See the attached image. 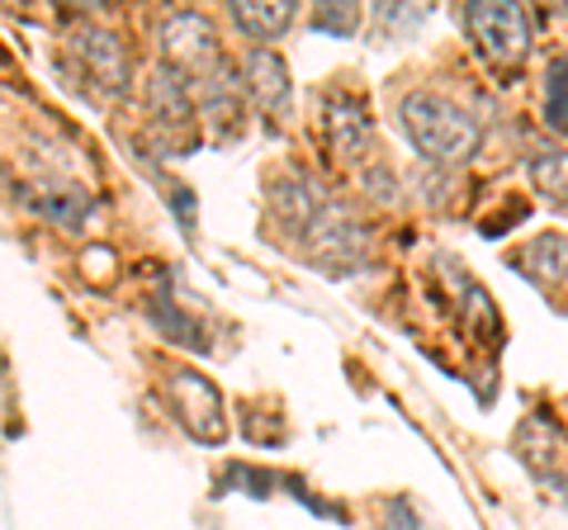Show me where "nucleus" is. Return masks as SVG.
<instances>
[{
    "label": "nucleus",
    "instance_id": "obj_1",
    "mask_svg": "<svg viewBox=\"0 0 568 530\" xmlns=\"http://www.w3.org/2000/svg\"><path fill=\"white\" fill-rule=\"evenodd\" d=\"M398 119H403V133L413 137V147L426 156V162L455 166V162H465V156H474V147H478L474 114H465L446 95H432V91L403 95Z\"/></svg>",
    "mask_w": 568,
    "mask_h": 530
},
{
    "label": "nucleus",
    "instance_id": "obj_2",
    "mask_svg": "<svg viewBox=\"0 0 568 530\" xmlns=\"http://www.w3.org/2000/svg\"><path fill=\"white\" fill-rule=\"evenodd\" d=\"M304 246L313 252L317 265H327L332 275H351L365 265V227L351 218L346 204L327 200L323 214L304 227Z\"/></svg>",
    "mask_w": 568,
    "mask_h": 530
},
{
    "label": "nucleus",
    "instance_id": "obj_3",
    "mask_svg": "<svg viewBox=\"0 0 568 530\" xmlns=\"http://www.w3.org/2000/svg\"><path fill=\"white\" fill-rule=\"evenodd\" d=\"M465 29H469V39L503 67H517L530 52V20L521 6H503V0L465 6Z\"/></svg>",
    "mask_w": 568,
    "mask_h": 530
},
{
    "label": "nucleus",
    "instance_id": "obj_4",
    "mask_svg": "<svg viewBox=\"0 0 568 530\" xmlns=\"http://www.w3.org/2000/svg\"><path fill=\"white\" fill-rule=\"evenodd\" d=\"M162 39V52L171 58L175 72H200V81L219 67V39H213V24L200 10H175L156 29Z\"/></svg>",
    "mask_w": 568,
    "mask_h": 530
},
{
    "label": "nucleus",
    "instance_id": "obj_5",
    "mask_svg": "<svg viewBox=\"0 0 568 530\" xmlns=\"http://www.w3.org/2000/svg\"><path fill=\"white\" fill-rule=\"evenodd\" d=\"M166 394H171V408L175 417H181V427L194 436V440H204V446H219L223 440V398H219V388H213L204 375H194V369H175L171 384H166Z\"/></svg>",
    "mask_w": 568,
    "mask_h": 530
},
{
    "label": "nucleus",
    "instance_id": "obj_6",
    "mask_svg": "<svg viewBox=\"0 0 568 530\" xmlns=\"http://www.w3.org/2000/svg\"><path fill=\"white\" fill-rule=\"evenodd\" d=\"M517 455L526 459V469L536 473L545 488H555L568 498V436L545 417H526L517 431Z\"/></svg>",
    "mask_w": 568,
    "mask_h": 530
},
{
    "label": "nucleus",
    "instance_id": "obj_7",
    "mask_svg": "<svg viewBox=\"0 0 568 530\" xmlns=\"http://www.w3.org/2000/svg\"><path fill=\"white\" fill-rule=\"evenodd\" d=\"M242 81H246V91H252V100L261 104L271 123L290 119V110H294V81H290V67H284L280 52L252 48V52H246V62H242Z\"/></svg>",
    "mask_w": 568,
    "mask_h": 530
},
{
    "label": "nucleus",
    "instance_id": "obj_8",
    "mask_svg": "<svg viewBox=\"0 0 568 530\" xmlns=\"http://www.w3.org/2000/svg\"><path fill=\"white\" fill-rule=\"evenodd\" d=\"M323 129H327V143L342 162H365V152L375 147V123H369L365 104L351 100V95L323 100Z\"/></svg>",
    "mask_w": 568,
    "mask_h": 530
},
{
    "label": "nucleus",
    "instance_id": "obj_9",
    "mask_svg": "<svg viewBox=\"0 0 568 530\" xmlns=\"http://www.w3.org/2000/svg\"><path fill=\"white\" fill-rule=\"evenodd\" d=\"M71 52L81 58V67L91 72L104 91H123L129 81V48H123L110 29H77L71 33Z\"/></svg>",
    "mask_w": 568,
    "mask_h": 530
},
{
    "label": "nucleus",
    "instance_id": "obj_10",
    "mask_svg": "<svg viewBox=\"0 0 568 530\" xmlns=\"http://www.w3.org/2000/svg\"><path fill=\"white\" fill-rule=\"evenodd\" d=\"M148 104H152V119L162 123H171V129H190L194 123V104H190V85H185V77L175 72L171 62H162V67H152V77H148Z\"/></svg>",
    "mask_w": 568,
    "mask_h": 530
},
{
    "label": "nucleus",
    "instance_id": "obj_11",
    "mask_svg": "<svg viewBox=\"0 0 568 530\" xmlns=\"http://www.w3.org/2000/svg\"><path fill=\"white\" fill-rule=\"evenodd\" d=\"M29 204L39 208L43 218L71 227V233H77V227H85V218H91V208H95V200H91V194H85L81 185H62V181H48L43 190H33Z\"/></svg>",
    "mask_w": 568,
    "mask_h": 530
},
{
    "label": "nucleus",
    "instance_id": "obj_12",
    "mask_svg": "<svg viewBox=\"0 0 568 530\" xmlns=\"http://www.w3.org/2000/svg\"><path fill=\"white\" fill-rule=\"evenodd\" d=\"M521 271L530 279H540V285H559V279H568V237L564 233L536 237L521 252Z\"/></svg>",
    "mask_w": 568,
    "mask_h": 530
},
{
    "label": "nucleus",
    "instance_id": "obj_13",
    "mask_svg": "<svg viewBox=\"0 0 568 530\" xmlns=\"http://www.w3.org/2000/svg\"><path fill=\"white\" fill-rule=\"evenodd\" d=\"M227 14L252 43H275L294 24V6H227Z\"/></svg>",
    "mask_w": 568,
    "mask_h": 530
},
{
    "label": "nucleus",
    "instance_id": "obj_14",
    "mask_svg": "<svg viewBox=\"0 0 568 530\" xmlns=\"http://www.w3.org/2000/svg\"><path fill=\"white\" fill-rule=\"evenodd\" d=\"M530 181H536V190L545 194V200L555 204H568V147H545L526 162Z\"/></svg>",
    "mask_w": 568,
    "mask_h": 530
},
{
    "label": "nucleus",
    "instance_id": "obj_15",
    "mask_svg": "<svg viewBox=\"0 0 568 530\" xmlns=\"http://www.w3.org/2000/svg\"><path fill=\"white\" fill-rule=\"evenodd\" d=\"M545 123L568 137V52L549 62L545 72Z\"/></svg>",
    "mask_w": 568,
    "mask_h": 530
},
{
    "label": "nucleus",
    "instance_id": "obj_16",
    "mask_svg": "<svg viewBox=\"0 0 568 530\" xmlns=\"http://www.w3.org/2000/svg\"><path fill=\"white\" fill-rule=\"evenodd\" d=\"M361 6H317L313 10V29H323V33H336V39H351V33H361Z\"/></svg>",
    "mask_w": 568,
    "mask_h": 530
},
{
    "label": "nucleus",
    "instance_id": "obj_17",
    "mask_svg": "<svg viewBox=\"0 0 568 530\" xmlns=\"http://www.w3.org/2000/svg\"><path fill=\"white\" fill-rule=\"evenodd\" d=\"M384 530H432V521L413 507V498H388L384 502Z\"/></svg>",
    "mask_w": 568,
    "mask_h": 530
},
{
    "label": "nucleus",
    "instance_id": "obj_18",
    "mask_svg": "<svg viewBox=\"0 0 568 530\" xmlns=\"http://www.w3.org/2000/svg\"><path fill=\"white\" fill-rule=\"evenodd\" d=\"M426 20V10H394V6H379V24L398 29V33H413Z\"/></svg>",
    "mask_w": 568,
    "mask_h": 530
}]
</instances>
